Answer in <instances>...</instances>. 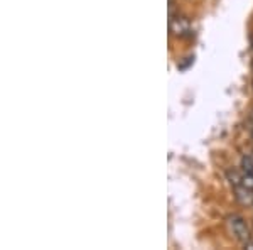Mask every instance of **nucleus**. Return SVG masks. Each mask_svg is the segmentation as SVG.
Segmentation results:
<instances>
[{"label":"nucleus","mask_w":253,"mask_h":250,"mask_svg":"<svg viewBox=\"0 0 253 250\" xmlns=\"http://www.w3.org/2000/svg\"><path fill=\"white\" fill-rule=\"evenodd\" d=\"M226 225H228V230H230V233L238 242H243V244H247L248 240H252L250 228H248V225H247V221H245V218H242L240 215L228 216Z\"/></svg>","instance_id":"1"},{"label":"nucleus","mask_w":253,"mask_h":250,"mask_svg":"<svg viewBox=\"0 0 253 250\" xmlns=\"http://www.w3.org/2000/svg\"><path fill=\"white\" fill-rule=\"evenodd\" d=\"M250 118H252V122H253V113H252V117H250Z\"/></svg>","instance_id":"7"},{"label":"nucleus","mask_w":253,"mask_h":250,"mask_svg":"<svg viewBox=\"0 0 253 250\" xmlns=\"http://www.w3.org/2000/svg\"><path fill=\"white\" fill-rule=\"evenodd\" d=\"M242 171L243 174H253V155H243L242 157Z\"/></svg>","instance_id":"4"},{"label":"nucleus","mask_w":253,"mask_h":250,"mask_svg":"<svg viewBox=\"0 0 253 250\" xmlns=\"http://www.w3.org/2000/svg\"><path fill=\"white\" fill-rule=\"evenodd\" d=\"M233 190H235L236 200H238L240 203L245 204V206H252L253 204V191L250 190V188L240 184V186H235Z\"/></svg>","instance_id":"2"},{"label":"nucleus","mask_w":253,"mask_h":250,"mask_svg":"<svg viewBox=\"0 0 253 250\" xmlns=\"http://www.w3.org/2000/svg\"><path fill=\"white\" fill-rule=\"evenodd\" d=\"M252 49H253V36H252Z\"/></svg>","instance_id":"6"},{"label":"nucleus","mask_w":253,"mask_h":250,"mask_svg":"<svg viewBox=\"0 0 253 250\" xmlns=\"http://www.w3.org/2000/svg\"><path fill=\"white\" fill-rule=\"evenodd\" d=\"M170 31H172L175 36H184L189 32V22H187L184 17L170 19Z\"/></svg>","instance_id":"3"},{"label":"nucleus","mask_w":253,"mask_h":250,"mask_svg":"<svg viewBox=\"0 0 253 250\" xmlns=\"http://www.w3.org/2000/svg\"><path fill=\"white\" fill-rule=\"evenodd\" d=\"M245 249H250V250H253V242H252V240H248L247 244H245Z\"/></svg>","instance_id":"5"}]
</instances>
